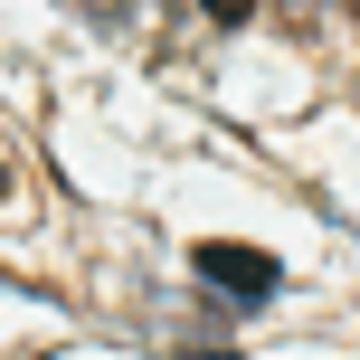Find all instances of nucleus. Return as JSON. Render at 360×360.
<instances>
[{"label": "nucleus", "mask_w": 360, "mask_h": 360, "mask_svg": "<svg viewBox=\"0 0 360 360\" xmlns=\"http://www.w3.org/2000/svg\"><path fill=\"white\" fill-rule=\"evenodd\" d=\"M199 285H218V294H237V304H266L275 285H285V266L275 256H256V247H199Z\"/></svg>", "instance_id": "f257e3e1"}, {"label": "nucleus", "mask_w": 360, "mask_h": 360, "mask_svg": "<svg viewBox=\"0 0 360 360\" xmlns=\"http://www.w3.org/2000/svg\"><path fill=\"white\" fill-rule=\"evenodd\" d=\"M209 10V29H237V19H256V0H199Z\"/></svg>", "instance_id": "f03ea898"}, {"label": "nucleus", "mask_w": 360, "mask_h": 360, "mask_svg": "<svg viewBox=\"0 0 360 360\" xmlns=\"http://www.w3.org/2000/svg\"><path fill=\"white\" fill-rule=\"evenodd\" d=\"M351 10H360V0H351Z\"/></svg>", "instance_id": "7ed1b4c3"}]
</instances>
